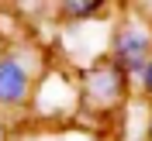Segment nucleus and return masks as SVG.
<instances>
[{"label":"nucleus","instance_id":"nucleus-1","mask_svg":"<svg viewBox=\"0 0 152 141\" xmlns=\"http://www.w3.org/2000/svg\"><path fill=\"white\" fill-rule=\"evenodd\" d=\"M111 55H114L111 66L121 76H138L142 79L145 66H149V59H152V28H145L138 17L124 21L121 28L114 31Z\"/></svg>","mask_w":152,"mask_h":141},{"label":"nucleus","instance_id":"nucleus-2","mask_svg":"<svg viewBox=\"0 0 152 141\" xmlns=\"http://www.w3.org/2000/svg\"><path fill=\"white\" fill-rule=\"evenodd\" d=\"M31 93V72L18 55H0V103L21 107Z\"/></svg>","mask_w":152,"mask_h":141},{"label":"nucleus","instance_id":"nucleus-3","mask_svg":"<svg viewBox=\"0 0 152 141\" xmlns=\"http://www.w3.org/2000/svg\"><path fill=\"white\" fill-rule=\"evenodd\" d=\"M86 79H90L86 93L94 96V103H111V100H118V93H121V79L124 76L114 66H94V72H86Z\"/></svg>","mask_w":152,"mask_h":141},{"label":"nucleus","instance_id":"nucleus-4","mask_svg":"<svg viewBox=\"0 0 152 141\" xmlns=\"http://www.w3.org/2000/svg\"><path fill=\"white\" fill-rule=\"evenodd\" d=\"M97 10H100V4H94V0H66V4H62V14H66V17H76V21L94 17Z\"/></svg>","mask_w":152,"mask_h":141},{"label":"nucleus","instance_id":"nucleus-5","mask_svg":"<svg viewBox=\"0 0 152 141\" xmlns=\"http://www.w3.org/2000/svg\"><path fill=\"white\" fill-rule=\"evenodd\" d=\"M142 86L152 93V59H149V66H145V72H142Z\"/></svg>","mask_w":152,"mask_h":141},{"label":"nucleus","instance_id":"nucleus-6","mask_svg":"<svg viewBox=\"0 0 152 141\" xmlns=\"http://www.w3.org/2000/svg\"><path fill=\"white\" fill-rule=\"evenodd\" d=\"M145 134H149V141H152V114H149V127H145Z\"/></svg>","mask_w":152,"mask_h":141}]
</instances>
